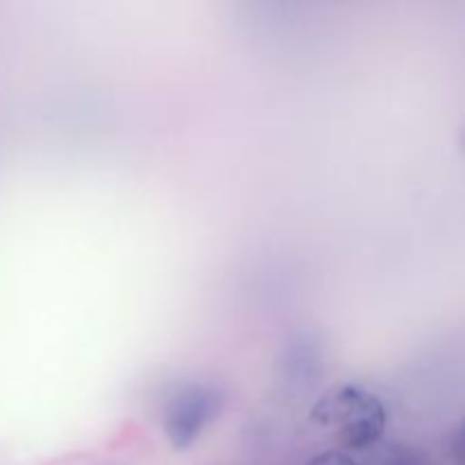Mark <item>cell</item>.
<instances>
[{
    "mask_svg": "<svg viewBox=\"0 0 465 465\" xmlns=\"http://www.w3.org/2000/svg\"><path fill=\"white\" fill-rule=\"evenodd\" d=\"M375 465H434L422 450L411 445H391L380 454Z\"/></svg>",
    "mask_w": 465,
    "mask_h": 465,
    "instance_id": "cell-4",
    "label": "cell"
},
{
    "mask_svg": "<svg viewBox=\"0 0 465 465\" xmlns=\"http://www.w3.org/2000/svg\"><path fill=\"white\" fill-rule=\"evenodd\" d=\"M307 465H359L350 454L339 452V450H330V452H321L313 459H309Z\"/></svg>",
    "mask_w": 465,
    "mask_h": 465,
    "instance_id": "cell-5",
    "label": "cell"
},
{
    "mask_svg": "<svg viewBox=\"0 0 465 465\" xmlns=\"http://www.w3.org/2000/svg\"><path fill=\"white\" fill-rule=\"evenodd\" d=\"M223 398L207 381H186L163 402V434L175 450H186L221 413Z\"/></svg>",
    "mask_w": 465,
    "mask_h": 465,
    "instance_id": "cell-2",
    "label": "cell"
},
{
    "mask_svg": "<svg viewBox=\"0 0 465 465\" xmlns=\"http://www.w3.org/2000/svg\"><path fill=\"white\" fill-rule=\"evenodd\" d=\"M286 372L293 380V384H313V380L321 372L318 345L312 343L309 339H302L291 345L289 357H286Z\"/></svg>",
    "mask_w": 465,
    "mask_h": 465,
    "instance_id": "cell-3",
    "label": "cell"
},
{
    "mask_svg": "<svg viewBox=\"0 0 465 465\" xmlns=\"http://www.w3.org/2000/svg\"><path fill=\"white\" fill-rule=\"evenodd\" d=\"M312 418L336 427L339 443L348 450H366L384 436L386 409L380 398L359 386H343L313 407Z\"/></svg>",
    "mask_w": 465,
    "mask_h": 465,
    "instance_id": "cell-1",
    "label": "cell"
}]
</instances>
